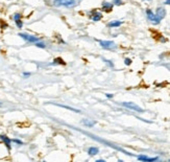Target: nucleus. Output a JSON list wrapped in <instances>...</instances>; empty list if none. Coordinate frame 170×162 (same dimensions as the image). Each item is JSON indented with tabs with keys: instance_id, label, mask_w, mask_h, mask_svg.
Segmentation results:
<instances>
[{
	"instance_id": "1",
	"label": "nucleus",
	"mask_w": 170,
	"mask_h": 162,
	"mask_svg": "<svg viewBox=\"0 0 170 162\" xmlns=\"http://www.w3.org/2000/svg\"><path fill=\"white\" fill-rule=\"evenodd\" d=\"M54 5L56 6H66V8H71L75 4V0H54L53 1Z\"/></svg>"
},
{
	"instance_id": "2",
	"label": "nucleus",
	"mask_w": 170,
	"mask_h": 162,
	"mask_svg": "<svg viewBox=\"0 0 170 162\" xmlns=\"http://www.w3.org/2000/svg\"><path fill=\"white\" fill-rule=\"evenodd\" d=\"M121 105L123 107L128 108V109H130V110H134L136 112H139V113H143L144 112V110L142 109L141 107H139L138 105L134 104V102H121Z\"/></svg>"
},
{
	"instance_id": "3",
	"label": "nucleus",
	"mask_w": 170,
	"mask_h": 162,
	"mask_svg": "<svg viewBox=\"0 0 170 162\" xmlns=\"http://www.w3.org/2000/svg\"><path fill=\"white\" fill-rule=\"evenodd\" d=\"M146 15H147L148 20L153 23V24H159V23L161 22V20L159 19L158 17H157V15L153 14V13L151 12L150 10H146Z\"/></svg>"
},
{
	"instance_id": "4",
	"label": "nucleus",
	"mask_w": 170,
	"mask_h": 162,
	"mask_svg": "<svg viewBox=\"0 0 170 162\" xmlns=\"http://www.w3.org/2000/svg\"><path fill=\"white\" fill-rule=\"evenodd\" d=\"M99 44L100 46L102 48H105V49H109V50H112V49H115L116 48V44L113 41H105V40H101L99 41Z\"/></svg>"
},
{
	"instance_id": "5",
	"label": "nucleus",
	"mask_w": 170,
	"mask_h": 162,
	"mask_svg": "<svg viewBox=\"0 0 170 162\" xmlns=\"http://www.w3.org/2000/svg\"><path fill=\"white\" fill-rule=\"evenodd\" d=\"M19 37H21L22 39H24L25 41H27L29 43H37L39 42V38L38 37H35V36H31V35H27V34H19Z\"/></svg>"
},
{
	"instance_id": "6",
	"label": "nucleus",
	"mask_w": 170,
	"mask_h": 162,
	"mask_svg": "<svg viewBox=\"0 0 170 162\" xmlns=\"http://www.w3.org/2000/svg\"><path fill=\"white\" fill-rule=\"evenodd\" d=\"M90 17L93 21H99L102 18V14L100 12H98V11H92L90 14Z\"/></svg>"
},
{
	"instance_id": "7",
	"label": "nucleus",
	"mask_w": 170,
	"mask_h": 162,
	"mask_svg": "<svg viewBox=\"0 0 170 162\" xmlns=\"http://www.w3.org/2000/svg\"><path fill=\"white\" fill-rule=\"evenodd\" d=\"M138 160H140V161H143V162H153V161H157V160H159L158 157H147V156H145V155H141V156H138Z\"/></svg>"
},
{
	"instance_id": "8",
	"label": "nucleus",
	"mask_w": 170,
	"mask_h": 162,
	"mask_svg": "<svg viewBox=\"0 0 170 162\" xmlns=\"http://www.w3.org/2000/svg\"><path fill=\"white\" fill-rule=\"evenodd\" d=\"M0 139L2 140L3 143L6 145L8 150H10V142H12V140H10L6 135H0Z\"/></svg>"
},
{
	"instance_id": "9",
	"label": "nucleus",
	"mask_w": 170,
	"mask_h": 162,
	"mask_svg": "<svg viewBox=\"0 0 170 162\" xmlns=\"http://www.w3.org/2000/svg\"><path fill=\"white\" fill-rule=\"evenodd\" d=\"M155 15H157V17L160 19V20H162L163 18L166 16V11L164 8H158V10H157V13H155Z\"/></svg>"
},
{
	"instance_id": "10",
	"label": "nucleus",
	"mask_w": 170,
	"mask_h": 162,
	"mask_svg": "<svg viewBox=\"0 0 170 162\" xmlns=\"http://www.w3.org/2000/svg\"><path fill=\"white\" fill-rule=\"evenodd\" d=\"M14 20H15L16 24H17V26L19 28H21L23 26V23H22V20H21V15L19 14V13H17V14H15L14 15Z\"/></svg>"
},
{
	"instance_id": "11",
	"label": "nucleus",
	"mask_w": 170,
	"mask_h": 162,
	"mask_svg": "<svg viewBox=\"0 0 170 162\" xmlns=\"http://www.w3.org/2000/svg\"><path fill=\"white\" fill-rule=\"evenodd\" d=\"M102 11L105 13H110L112 12L113 10V3H110V2H103L102 3Z\"/></svg>"
},
{
	"instance_id": "12",
	"label": "nucleus",
	"mask_w": 170,
	"mask_h": 162,
	"mask_svg": "<svg viewBox=\"0 0 170 162\" xmlns=\"http://www.w3.org/2000/svg\"><path fill=\"white\" fill-rule=\"evenodd\" d=\"M98 153H99V149L95 147H89V150H88V154L90 155V156H95Z\"/></svg>"
},
{
	"instance_id": "13",
	"label": "nucleus",
	"mask_w": 170,
	"mask_h": 162,
	"mask_svg": "<svg viewBox=\"0 0 170 162\" xmlns=\"http://www.w3.org/2000/svg\"><path fill=\"white\" fill-rule=\"evenodd\" d=\"M83 125L86 126V127H88V128H92L96 125V121H92V120H89V119H84Z\"/></svg>"
},
{
	"instance_id": "14",
	"label": "nucleus",
	"mask_w": 170,
	"mask_h": 162,
	"mask_svg": "<svg viewBox=\"0 0 170 162\" xmlns=\"http://www.w3.org/2000/svg\"><path fill=\"white\" fill-rule=\"evenodd\" d=\"M121 24H122L121 21H112V22L109 23L108 26L109 27H119Z\"/></svg>"
},
{
	"instance_id": "15",
	"label": "nucleus",
	"mask_w": 170,
	"mask_h": 162,
	"mask_svg": "<svg viewBox=\"0 0 170 162\" xmlns=\"http://www.w3.org/2000/svg\"><path fill=\"white\" fill-rule=\"evenodd\" d=\"M55 64L65 65V62H64V60H63L62 58H55L54 60H53V63H52V65H55Z\"/></svg>"
},
{
	"instance_id": "16",
	"label": "nucleus",
	"mask_w": 170,
	"mask_h": 162,
	"mask_svg": "<svg viewBox=\"0 0 170 162\" xmlns=\"http://www.w3.org/2000/svg\"><path fill=\"white\" fill-rule=\"evenodd\" d=\"M54 105L59 106V107L65 108V109H68V110H70V111H74V112H76V113H79V110H76V109H74V108L68 107V106H64V105H60V104H54Z\"/></svg>"
},
{
	"instance_id": "17",
	"label": "nucleus",
	"mask_w": 170,
	"mask_h": 162,
	"mask_svg": "<svg viewBox=\"0 0 170 162\" xmlns=\"http://www.w3.org/2000/svg\"><path fill=\"white\" fill-rule=\"evenodd\" d=\"M36 46H37V47H40V48H45L46 47L45 44L42 43V42H37L36 43Z\"/></svg>"
},
{
	"instance_id": "18",
	"label": "nucleus",
	"mask_w": 170,
	"mask_h": 162,
	"mask_svg": "<svg viewBox=\"0 0 170 162\" xmlns=\"http://www.w3.org/2000/svg\"><path fill=\"white\" fill-rule=\"evenodd\" d=\"M113 2H114V4H116V5H121V4H123V1H122V0H113Z\"/></svg>"
},
{
	"instance_id": "19",
	"label": "nucleus",
	"mask_w": 170,
	"mask_h": 162,
	"mask_svg": "<svg viewBox=\"0 0 170 162\" xmlns=\"http://www.w3.org/2000/svg\"><path fill=\"white\" fill-rule=\"evenodd\" d=\"M124 64L126 65V66H130V64H132V60L130 59H128V58H126L124 60Z\"/></svg>"
},
{
	"instance_id": "20",
	"label": "nucleus",
	"mask_w": 170,
	"mask_h": 162,
	"mask_svg": "<svg viewBox=\"0 0 170 162\" xmlns=\"http://www.w3.org/2000/svg\"><path fill=\"white\" fill-rule=\"evenodd\" d=\"M103 61H105V62L107 63V64H108L109 66H110V67H114V64H113V63H112V61L105 60H105H103Z\"/></svg>"
},
{
	"instance_id": "21",
	"label": "nucleus",
	"mask_w": 170,
	"mask_h": 162,
	"mask_svg": "<svg viewBox=\"0 0 170 162\" xmlns=\"http://www.w3.org/2000/svg\"><path fill=\"white\" fill-rule=\"evenodd\" d=\"M12 141L15 142V143H18V144H23V142L21 141V140H19V139H13Z\"/></svg>"
},
{
	"instance_id": "22",
	"label": "nucleus",
	"mask_w": 170,
	"mask_h": 162,
	"mask_svg": "<svg viewBox=\"0 0 170 162\" xmlns=\"http://www.w3.org/2000/svg\"><path fill=\"white\" fill-rule=\"evenodd\" d=\"M29 75H30L29 72H24V73H23V76H24V77H28Z\"/></svg>"
},
{
	"instance_id": "23",
	"label": "nucleus",
	"mask_w": 170,
	"mask_h": 162,
	"mask_svg": "<svg viewBox=\"0 0 170 162\" xmlns=\"http://www.w3.org/2000/svg\"><path fill=\"white\" fill-rule=\"evenodd\" d=\"M105 96L108 97V98H112V97L114 96V95H113V94H110V93H107V94H105Z\"/></svg>"
},
{
	"instance_id": "24",
	"label": "nucleus",
	"mask_w": 170,
	"mask_h": 162,
	"mask_svg": "<svg viewBox=\"0 0 170 162\" xmlns=\"http://www.w3.org/2000/svg\"><path fill=\"white\" fill-rule=\"evenodd\" d=\"M165 4H170V0H165Z\"/></svg>"
},
{
	"instance_id": "25",
	"label": "nucleus",
	"mask_w": 170,
	"mask_h": 162,
	"mask_svg": "<svg viewBox=\"0 0 170 162\" xmlns=\"http://www.w3.org/2000/svg\"><path fill=\"white\" fill-rule=\"evenodd\" d=\"M0 107H1V104H0Z\"/></svg>"
},
{
	"instance_id": "26",
	"label": "nucleus",
	"mask_w": 170,
	"mask_h": 162,
	"mask_svg": "<svg viewBox=\"0 0 170 162\" xmlns=\"http://www.w3.org/2000/svg\"><path fill=\"white\" fill-rule=\"evenodd\" d=\"M148 1H149V0H148Z\"/></svg>"
}]
</instances>
